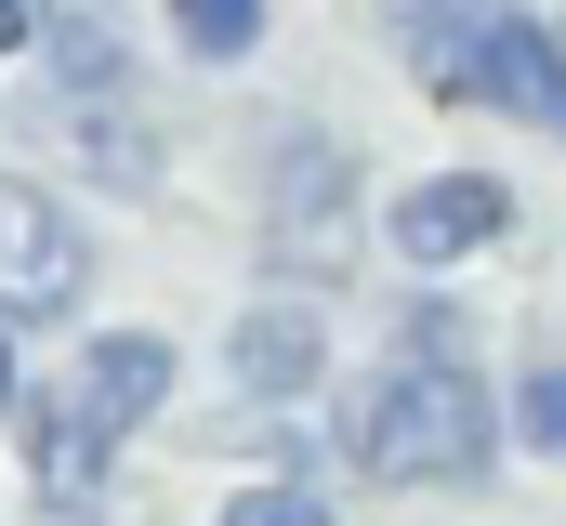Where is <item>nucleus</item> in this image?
I'll list each match as a JSON object with an SVG mask.
<instances>
[{"instance_id":"3","label":"nucleus","mask_w":566,"mask_h":526,"mask_svg":"<svg viewBox=\"0 0 566 526\" xmlns=\"http://www.w3.org/2000/svg\"><path fill=\"white\" fill-rule=\"evenodd\" d=\"M93 276V238L53 185H0V316H66Z\"/></svg>"},{"instance_id":"14","label":"nucleus","mask_w":566,"mask_h":526,"mask_svg":"<svg viewBox=\"0 0 566 526\" xmlns=\"http://www.w3.org/2000/svg\"><path fill=\"white\" fill-rule=\"evenodd\" d=\"M40 27H53V0H0V53H27Z\"/></svg>"},{"instance_id":"10","label":"nucleus","mask_w":566,"mask_h":526,"mask_svg":"<svg viewBox=\"0 0 566 526\" xmlns=\"http://www.w3.org/2000/svg\"><path fill=\"white\" fill-rule=\"evenodd\" d=\"M106 448H119V434H93L80 408H53V421H40V487H53V501H80V487L106 474Z\"/></svg>"},{"instance_id":"9","label":"nucleus","mask_w":566,"mask_h":526,"mask_svg":"<svg viewBox=\"0 0 566 526\" xmlns=\"http://www.w3.org/2000/svg\"><path fill=\"white\" fill-rule=\"evenodd\" d=\"M382 27H396V53L448 93L461 80V40H474V0H382Z\"/></svg>"},{"instance_id":"4","label":"nucleus","mask_w":566,"mask_h":526,"mask_svg":"<svg viewBox=\"0 0 566 526\" xmlns=\"http://www.w3.org/2000/svg\"><path fill=\"white\" fill-rule=\"evenodd\" d=\"M448 93H474V106H514V119H566V53L541 13H501V0H474V40H461V80Z\"/></svg>"},{"instance_id":"2","label":"nucleus","mask_w":566,"mask_h":526,"mask_svg":"<svg viewBox=\"0 0 566 526\" xmlns=\"http://www.w3.org/2000/svg\"><path fill=\"white\" fill-rule=\"evenodd\" d=\"M343 224H356V158H343L329 132L290 119L277 145H264V238H277L290 263H343Z\"/></svg>"},{"instance_id":"12","label":"nucleus","mask_w":566,"mask_h":526,"mask_svg":"<svg viewBox=\"0 0 566 526\" xmlns=\"http://www.w3.org/2000/svg\"><path fill=\"white\" fill-rule=\"evenodd\" d=\"M514 434H527V448H554V461H566V356H541V369L514 382Z\"/></svg>"},{"instance_id":"7","label":"nucleus","mask_w":566,"mask_h":526,"mask_svg":"<svg viewBox=\"0 0 566 526\" xmlns=\"http://www.w3.org/2000/svg\"><path fill=\"white\" fill-rule=\"evenodd\" d=\"M158 394H171V343H158V329H106V343L80 356V394H66V408H80L93 434H133Z\"/></svg>"},{"instance_id":"15","label":"nucleus","mask_w":566,"mask_h":526,"mask_svg":"<svg viewBox=\"0 0 566 526\" xmlns=\"http://www.w3.org/2000/svg\"><path fill=\"white\" fill-rule=\"evenodd\" d=\"M0 394H13V316H0Z\"/></svg>"},{"instance_id":"11","label":"nucleus","mask_w":566,"mask_h":526,"mask_svg":"<svg viewBox=\"0 0 566 526\" xmlns=\"http://www.w3.org/2000/svg\"><path fill=\"white\" fill-rule=\"evenodd\" d=\"M171 27H185L198 66H238V53L264 40V0H171Z\"/></svg>"},{"instance_id":"6","label":"nucleus","mask_w":566,"mask_h":526,"mask_svg":"<svg viewBox=\"0 0 566 526\" xmlns=\"http://www.w3.org/2000/svg\"><path fill=\"white\" fill-rule=\"evenodd\" d=\"M316 369H329V316L290 303V290H264V303L238 316V382L251 394H316Z\"/></svg>"},{"instance_id":"5","label":"nucleus","mask_w":566,"mask_h":526,"mask_svg":"<svg viewBox=\"0 0 566 526\" xmlns=\"http://www.w3.org/2000/svg\"><path fill=\"white\" fill-rule=\"evenodd\" d=\"M488 238H514V198H501L488 171H434V185L396 198V251L409 263H474Z\"/></svg>"},{"instance_id":"8","label":"nucleus","mask_w":566,"mask_h":526,"mask_svg":"<svg viewBox=\"0 0 566 526\" xmlns=\"http://www.w3.org/2000/svg\"><path fill=\"white\" fill-rule=\"evenodd\" d=\"M40 53H53V93H66L80 119H93V106H133V66H119V27H106V13H53Z\"/></svg>"},{"instance_id":"13","label":"nucleus","mask_w":566,"mask_h":526,"mask_svg":"<svg viewBox=\"0 0 566 526\" xmlns=\"http://www.w3.org/2000/svg\"><path fill=\"white\" fill-rule=\"evenodd\" d=\"M224 526H329V501H316L303 474H277V487H238V501H224Z\"/></svg>"},{"instance_id":"1","label":"nucleus","mask_w":566,"mask_h":526,"mask_svg":"<svg viewBox=\"0 0 566 526\" xmlns=\"http://www.w3.org/2000/svg\"><path fill=\"white\" fill-rule=\"evenodd\" d=\"M356 448L396 474V487H474L501 461V394L474 382L461 356H396L369 408H356Z\"/></svg>"}]
</instances>
